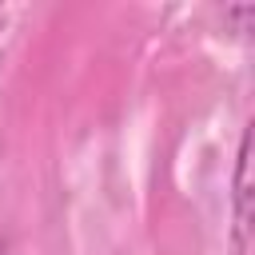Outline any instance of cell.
Segmentation results:
<instances>
[{
    "mask_svg": "<svg viewBox=\"0 0 255 255\" xmlns=\"http://www.w3.org/2000/svg\"><path fill=\"white\" fill-rule=\"evenodd\" d=\"M0 255H4V243H0Z\"/></svg>",
    "mask_w": 255,
    "mask_h": 255,
    "instance_id": "2",
    "label": "cell"
},
{
    "mask_svg": "<svg viewBox=\"0 0 255 255\" xmlns=\"http://www.w3.org/2000/svg\"><path fill=\"white\" fill-rule=\"evenodd\" d=\"M247 227H251V128L239 135L235 155V243L247 251Z\"/></svg>",
    "mask_w": 255,
    "mask_h": 255,
    "instance_id": "1",
    "label": "cell"
}]
</instances>
